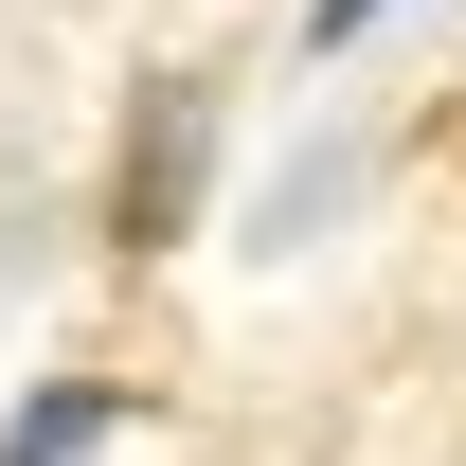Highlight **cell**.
I'll list each match as a JSON object with an SVG mask.
<instances>
[{
	"instance_id": "1",
	"label": "cell",
	"mask_w": 466,
	"mask_h": 466,
	"mask_svg": "<svg viewBox=\"0 0 466 466\" xmlns=\"http://www.w3.org/2000/svg\"><path fill=\"white\" fill-rule=\"evenodd\" d=\"M198 179H216V90H198V72H144V90H126L108 233H126V251H179V233H198Z\"/></svg>"
},
{
	"instance_id": "2",
	"label": "cell",
	"mask_w": 466,
	"mask_h": 466,
	"mask_svg": "<svg viewBox=\"0 0 466 466\" xmlns=\"http://www.w3.org/2000/svg\"><path fill=\"white\" fill-rule=\"evenodd\" d=\"M108 431H126V395H108V377H36V395L0 412V466H90Z\"/></svg>"
},
{
	"instance_id": "3",
	"label": "cell",
	"mask_w": 466,
	"mask_h": 466,
	"mask_svg": "<svg viewBox=\"0 0 466 466\" xmlns=\"http://www.w3.org/2000/svg\"><path fill=\"white\" fill-rule=\"evenodd\" d=\"M377 18H395V0H305V36H323V55H341V36H377Z\"/></svg>"
}]
</instances>
